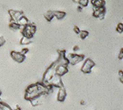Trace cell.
<instances>
[{
    "label": "cell",
    "mask_w": 123,
    "mask_h": 110,
    "mask_svg": "<svg viewBox=\"0 0 123 110\" xmlns=\"http://www.w3.org/2000/svg\"><path fill=\"white\" fill-rule=\"evenodd\" d=\"M66 96H67V93H66V90L65 89V87L59 88L58 94H57V101L58 102H63L64 101L66 100Z\"/></svg>",
    "instance_id": "obj_10"
},
{
    "label": "cell",
    "mask_w": 123,
    "mask_h": 110,
    "mask_svg": "<svg viewBox=\"0 0 123 110\" xmlns=\"http://www.w3.org/2000/svg\"><path fill=\"white\" fill-rule=\"evenodd\" d=\"M1 102H2V101H1ZM1 102H0V110H3L2 107H1Z\"/></svg>",
    "instance_id": "obj_31"
},
{
    "label": "cell",
    "mask_w": 123,
    "mask_h": 110,
    "mask_svg": "<svg viewBox=\"0 0 123 110\" xmlns=\"http://www.w3.org/2000/svg\"><path fill=\"white\" fill-rule=\"evenodd\" d=\"M89 35H90L89 31H87V30H81L78 35H79L80 39H81V40H85L87 37L89 36Z\"/></svg>",
    "instance_id": "obj_17"
},
{
    "label": "cell",
    "mask_w": 123,
    "mask_h": 110,
    "mask_svg": "<svg viewBox=\"0 0 123 110\" xmlns=\"http://www.w3.org/2000/svg\"><path fill=\"white\" fill-rule=\"evenodd\" d=\"M118 59H119L120 60H121V59H123V47H121V48L120 49L119 55H118Z\"/></svg>",
    "instance_id": "obj_23"
},
{
    "label": "cell",
    "mask_w": 123,
    "mask_h": 110,
    "mask_svg": "<svg viewBox=\"0 0 123 110\" xmlns=\"http://www.w3.org/2000/svg\"><path fill=\"white\" fill-rule=\"evenodd\" d=\"M44 18L47 21V22H51L53 18H54V14H53V10H48L44 14Z\"/></svg>",
    "instance_id": "obj_15"
},
{
    "label": "cell",
    "mask_w": 123,
    "mask_h": 110,
    "mask_svg": "<svg viewBox=\"0 0 123 110\" xmlns=\"http://www.w3.org/2000/svg\"><path fill=\"white\" fill-rule=\"evenodd\" d=\"M66 59H67L69 65H76L78 63H80V62L84 61V55L78 54V53H69V54L66 55Z\"/></svg>",
    "instance_id": "obj_3"
},
{
    "label": "cell",
    "mask_w": 123,
    "mask_h": 110,
    "mask_svg": "<svg viewBox=\"0 0 123 110\" xmlns=\"http://www.w3.org/2000/svg\"><path fill=\"white\" fill-rule=\"evenodd\" d=\"M53 14H54V18L58 19V20H62L66 16V13L65 11H61V10H53Z\"/></svg>",
    "instance_id": "obj_12"
},
{
    "label": "cell",
    "mask_w": 123,
    "mask_h": 110,
    "mask_svg": "<svg viewBox=\"0 0 123 110\" xmlns=\"http://www.w3.org/2000/svg\"><path fill=\"white\" fill-rule=\"evenodd\" d=\"M90 3L95 9L103 8L106 7V1L105 0H90Z\"/></svg>",
    "instance_id": "obj_11"
},
{
    "label": "cell",
    "mask_w": 123,
    "mask_h": 110,
    "mask_svg": "<svg viewBox=\"0 0 123 110\" xmlns=\"http://www.w3.org/2000/svg\"><path fill=\"white\" fill-rule=\"evenodd\" d=\"M20 31L23 37H26V38L32 40L35 32H36V26L35 24H33V23H29L25 27H22Z\"/></svg>",
    "instance_id": "obj_1"
},
{
    "label": "cell",
    "mask_w": 123,
    "mask_h": 110,
    "mask_svg": "<svg viewBox=\"0 0 123 110\" xmlns=\"http://www.w3.org/2000/svg\"><path fill=\"white\" fill-rule=\"evenodd\" d=\"M37 90H37L36 84H31L26 88V90H25V94H30V93H33V92L37 91Z\"/></svg>",
    "instance_id": "obj_13"
},
{
    "label": "cell",
    "mask_w": 123,
    "mask_h": 110,
    "mask_svg": "<svg viewBox=\"0 0 123 110\" xmlns=\"http://www.w3.org/2000/svg\"><path fill=\"white\" fill-rule=\"evenodd\" d=\"M0 102H1V99H0Z\"/></svg>",
    "instance_id": "obj_33"
},
{
    "label": "cell",
    "mask_w": 123,
    "mask_h": 110,
    "mask_svg": "<svg viewBox=\"0 0 123 110\" xmlns=\"http://www.w3.org/2000/svg\"><path fill=\"white\" fill-rule=\"evenodd\" d=\"M96 65V63L94 62V60H92L91 59H84V62L83 64L82 67H81V71L84 74H90L91 73L92 69L94 68V66Z\"/></svg>",
    "instance_id": "obj_4"
},
{
    "label": "cell",
    "mask_w": 123,
    "mask_h": 110,
    "mask_svg": "<svg viewBox=\"0 0 123 110\" xmlns=\"http://www.w3.org/2000/svg\"><path fill=\"white\" fill-rule=\"evenodd\" d=\"M1 107H2L3 110H12V108H10V106H9L8 104L4 102H1Z\"/></svg>",
    "instance_id": "obj_21"
},
{
    "label": "cell",
    "mask_w": 123,
    "mask_h": 110,
    "mask_svg": "<svg viewBox=\"0 0 123 110\" xmlns=\"http://www.w3.org/2000/svg\"><path fill=\"white\" fill-rule=\"evenodd\" d=\"M118 75H119V78L123 77V71L122 70H119V71H118Z\"/></svg>",
    "instance_id": "obj_26"
},
{
    "label": "cell",
    "mask_w": 123,
    "mask_h": 110,
    "mask_svg": "<svg viewBox=\"0 0 123 110\" xmlns=\"http://www.w3.org/2000/svg\"><path fill=\"white\" fill-rule=\"evenodd\" d=\"M92 16L95 18H98L99 20H103L105 18V16H106V7L99 9L93 8Z\"/></svg>",
    "instance_id": "obj_5"
},
{
    "label": "cell",
    "mask_w": 123,
    "mask_h": 110,
    "mask_svg": "<svg viewBox=\"0 0 123 110\" xmlns=\"http://www.w3.org/2000/svg\"><path fill=\"white\" fill-rule=\"evenodd\" d=\"M9 28L13 31H17V30H20L22 27L18 24V23H16V22H10V24H9Z\"/></svg>",
    "instance_id": "obj_16"
},
{
    "label": "cell",
    "mask_w": 123,
    "mask_h": 110,
    "mask_svg": "<svg viewBox=\"0 0 123 110\" xmlns=\"http://www.w3.org/2000/svg\"><path fill=\"white\" fill-rule=\"evenodd\" d=\"M78 5L81 6L82 8H85L90 4V0H78Z\"/></svg>",
    "instance_id": "obj_19"
},
{
    "label": "cell",
    "mask_w": 123,
    "mask_h": 110,
    "mask_svg": "<svg viewBox=\"0 0 123 110\" xmlns=\"http://www.w3.org/2000/svg\"><path fill=\"white\" fill-rule=\"evenodd\" d=\"M79 50V47L78 46H74L73 47V52H78Z\"/></svg>",
    "instance_id": "obj_27"
},
{
    "label": "cell",
    "mask_w": 123,
    "mask_h": 110,
    "mask_svg": "<svg viewBox=\"0 0 123 110\" xmlns=\"http://www.w3.org/2000/svg\"><path fill=\"white\" fill-rule=\"evenodd\" d=\"M32 42L31 41V39H29V38H26V37H22V39H21L20 41V44L23 46H27L29 45V44H30V43Z\"/></svg>",
    "instance_id": "obj_18"
},
{
    "label": "cell",
    "mask_w": 123,
    "mask_h": 110,
    "mask_svg": "<svg viewBox=\"0 0 123 110\" xmlns=\"http://www.w3.org/2000/svg\"><path fill=\"white\" fill-rule=\"evenodd\" d=\"M49 84H51L53 88H61L64 87V84H63V81H62L61 78L59 77L57 75H54L52 78V79L49 81Z\"/></svg>",
    "instance_id": "obj_8"
},
{
    "label": "cell",
    "mask_w": 123,
    "mask_h": 110,
    "mask_svg": "<svg viewBox=\"0 0 123 110\" xmlns=\"http://www.w3.org/2000/svg\"><path fill=\"white\" fill-rule=\"evenodd\" d=\"M17 23H18V24L20 25L21 27H25L26 25H28L29 23H29V19L27 18L25 16H22V17H21V18L17 21Z\"/></svg>",
    "instance_id": "obj_14"
},
{
    "label": "cell",
    "mask_w": 123,
    "mask_h": 110,
    "mask_svg": "<svg viewBox=\"0 0 123 110\" xmlns=\"http://www.w3.org/2000/svg\"><path fill=\"white\" fill-rule=\"evenodd\" d=\"M83 9H84V8H82V7H81V6H79V5H78V8H77V10H78V12H82Z\"/></svg>",
    "instance_id": "obj_28"
},
{
    "label": "cell",
    "mask_w": 123,
    "mask_h": 110,
    "mask_svg": "<svg viewBox=\"0 0 123 110\" xmlns=\"http://www.w3.org/2000/svg\"><path fill=\"white\" fill-rule=\"evenodd\" d=\"M29 52V49L28 48V47H23V48H22V50H21L20 53H22V54L25 55L26 56V54Z\"/></svg>",
    "instance_id": "obj_22"
},
{
    "label": "cell",
    "mask_w": 123,
    "mask_h": 110,
    "mask_svg": "<svg viewBox=\"0 0 123 110\" xmlns=\"http://www.w3.org/2000/svg\"><path fill=\"white\" fill-rule=\"evenodd\" d=\"M68 71H69L68 65H57L55 67V75L59 76L60 78L68 73Z\"/></svg>",
    "instance_id": "obj_9"
},
{
    "label": "cell",
    "mask_w": 123,
    "mask_h": 110,
    "mask_svg": "<svg viewBox=\"0 0 123 110\" xmlns=\"http://www.w3.org/2000/svg\"><path fill=\"white\" fill-rule=\"evenodd\" d=\"M72 2L75 3V4H78V0H72Z\"/></svg>",
    "instance_id": "obj_30"
},
{
    "label": "cell",
    "mask_w": 123,
    "mask_h": 110,
    "mask_svg": "<svg viewBox=\"0 0 123 110\" xmlns=\"http://www.w3.org/2000/svg\"><path fill=\"white\" fill-rule=\"evenodd\" d=\"M4 44H5V39H4V37L0 36V47H3Z\"/></svg>",
    "instance_id": "obj_25"
},
{
    "label": "cell",
    "mask_w": 123,
    "mask_h": 110,
    "mask_svg": "<svg viewBox=\"0 0 123 110\" xmlns=\"http://www.w3.org/2000/svg\"><path fill=\"white\" fill-rule=\"evenodd\" d=\"M2 96V90H0V96Z\"/></svg>",
    "instance_id": "obj_32"
},
{
    "label": "cell",
    "mask_w": 123,
    "mask_h": 110,
    "mask_svg": "<svg viewBox=\"0 0 123 110\" xmlns=\"http://www.w3.org/2000/svg\"><path fill=\"white\" fill-rule=\"evenodd\" d=\"M10 57L11 59L16 61L17 63H23L24 62V60L26 59V56L20 53V52H17V51H11L10 52Z\"/></svg>",
    "instance_id": "obj_7"
},
{
    "label": "cell",
    "mask_w": 123,
    "mask_h": 110,
    "mask_svg": "<svg viewBox=\"0 0 123 110\" xmlns=\"http://www.w3.org/2000/svg\"><path fill=\"white\" fill-rule=\"evenodd\" d=\"M116 32L119 33V34H121V33H123V23H119L118 24H117L116 26Z\"/></svg>",
    "instance_id": "obj_20"
},
{
    "label": "cell",
    "mask_w": 123,
    "mask_h": 110,
    "mask_svg": "<svg viewBox=\"0 0 123 110\" xmlns=\"http://www.w3.org/2000/svg\"><path fill=\"white\" fill-rule=\"evenodd\" d=\"M9 16L10 17V22H16L17 23V21L22 17L23 15V11H20V10H9Z\"/></svg>",
    "instance_id": "obj_6"
},
{
    "label": "cell",
    "mask_w": 123,
    "mask_h": 110,
    "mask_svg": "<svg viewBox=\"0 0 123 110\" xmlns=\"http://www.w3.org/2000/svg\"><path fill=\"white\" fill-rule=\"evenodd\" d=\"M73 31H74V33H75V34H77V35H79V33H80V29L79 28H78V26H77V25H75V26H74V28H73Z\"/></svg>",
    "instance_id": "obj_24"
},
{
    "label": "cell",
    "mask_w": 123,
    "mask_h": 110,
    "mask_svg": "<svg viewBox=\"0 0 123 110\" xmlns=\"http://www.w3.org/2000/svg\"><path fill=\"white\" fill-rule=\"evenodd\" d=\"M119 81L123 84V77H121V78H119Z\"/></svg>",
    "instance_id": "obj_29"
},
{
    "label": "cell",
    "mask_w": 123,
    "mask_h": 110,
    "mask_svg": "<svg viewBox=\"0 0 123 110\" xmlns=\"http://www.w3.org/2000/svg\"><path fill=\"white\" fill-rule=\"evenodd\" d=\"M57 66L55 64V62H53V64H51L49 67L47 68L43 74V78H42V83H43L45 85L49 84V81L52 79L53 76L55 75V67Z\"/></svg>",
    "instance_id": "obj_2"
}]
</instances>
